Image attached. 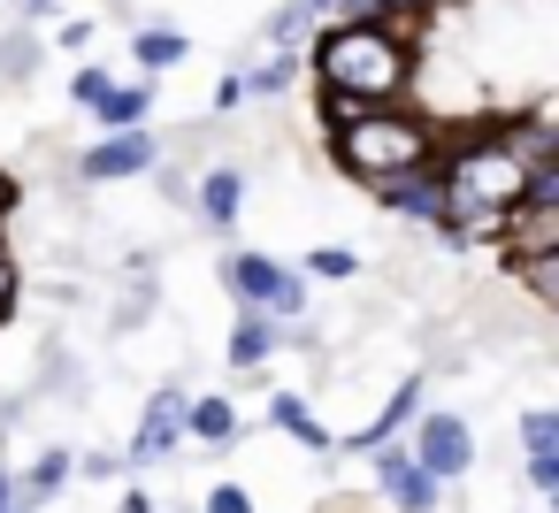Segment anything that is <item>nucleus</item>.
Returning <instances> with one entry per match:
<instances>
[{
    "mask_svg": "<svg viewBox=\"0 0 559 513\" xmlns=\"http://www.w3.org/2000/svg\"><path fill=\"white\" fill-rule=\"evenodd\" d=\"M437 192H444V238H460V230H498L513 207H521V192H528V154H521V131H467V139H452L437 162Z\"/></svg>",
    "mask_w": 559,
    "mask_h": 513,
    "instance_id": "nucleus-1",
    "label": "nucleus"
},
{
    "mask_svg": "<svg viewBox=\"0 0 559 513\" xmlns=\"http://www.w3.org/2000/svg\"><path fill=\"white\" fill-rule=\"evenodd\" d=\"M307 70H314L322 100L406 108V93H414V39L399 24H330L307 47Z\"/></svg>",
    "mask_w": 559,
    "mask_h": 513,
    "instance_id": "nucleus-2",
    "label": "nucleus"
},
{
    "mask_svg": "<svg viewBox=\"0 0 559 513\" xmlns=\"http://www.w3.org/2000/svg\"><path fill=\"white\" fill-rule=\"evenodd\" d=\"M330 154H337L345 177H360V184L376 192V184L414 177V169L437 162V123L414 116V108H360V116H345V123L330 131Z\"/></svg>",
    "mask_w": 559,
    "mask_h": 513,
    "instance_id": "nucleus-3",
    "label": "nucleus"
},
{
    "mask_svg": "<svg viewBox=\"0 0 559 513\" xmlns=\"http://www.w3.org/2000/svg\"><path fill=\"white\" fill-rule=\"evenodd\" d=\"M498 246H506L513 269L559 253V162H536V169H528V192H521V207L498 223Z\"/></svg>",
    "mask_w": 559,
    "mask_h": 513,
    "instance_id": "nucleus-4",
    "label": "nucleus"
},
{
    "mask_svg": "<svg viewBox=\"0 0 559 513\" xmlns=\"http://www.w3.org/2000/svg\"><path fill=\"white\" fill-rule=\"evenodd\" d=\"M223 284L246 299V314H269V322H292V314L307 307V276H292V269L269 261V253H230V261H223Z\"/></svg>",
    "mask_w": 559,
    "mask_h": 513,
    "instance_id": "nucleus-5",
    "label": "nucleus"
},
{
    "mask_svg": "<svg viewBox=\"0 0 559 513\" xmlns=\"http://www.w3.org/2000/svg\"><path fill=\"white\" fill-rule=\"evenodd\" d=\"M414 467L444 490V482H460L467 467H475V429L460 421V414H421V429H414Z\"/></svg>",
    "mask_w": 559,
    "mask_h": 513,
    "instance_id": "nucleus-6",
    "label": "nucleus"
},
{
    "mask_svg": "<svg viewBox=\"0 0 559 513\" xmlns=\"http://www.w3.org/2000/svg\"><path fill=\"white\" fill-rule=\"evenodd\" d=\"M154 162H162V139L154 131H108L100 146L78 154V177L85 184H123V177H146Z\"/></svg>",
    "mask_w": 559,
    "mask_h": 513,
    "instance_id": "nucleus-7",
    "label": "nucleus"
},
{
    "mask_svg": "<svg viewBox=\"0 0 559 513\" xmlns=\"http://www.w3.org/2000/svg\"><path fill=\"white\" fill-rule=\"evenodd\" d=\"M185 391L177 383H162L154 398H146V414H139V437H131V452H123V467H154V460H169L177 452V437H185Z\"/></svg>",
    "mask_w": 559,
    "mask_h": 513,
    "instance_id": "nucleus-8",
    "label": "nucleus"
},
{
    "mask_svg": "<svg viewBox=\"0 0 559 513\" xmlns=\"http://www.w3.org/2000/svg\"><path fill=\"white\" fill-rule=\"evenodd\" d=\"M368 460H376V482H383V498H391L399 513H429V505L444 498V490L414 467V452H406V444H383V452H368Z\"/></svg>",
    "mask_w": 559,
    "mask_h": 513,
    "instance_id": "nucleus-9",
    "label": "nucleus"
},
{
    "mask_svg": "<svg viewBox=\"0 0 559 513\" xmlns=\"http://www.w3.org/2000/svg\"><path fill=\"white\" fill-rule=\"evenodd\" d=\"M376 200H383L391 215H414V223H444V192H437V169L391 177V184H376Z\"/></svg>",
    "mask_w": 559,
    "mask_h": 513,
    "instance_id": "nucleus-10",
    "label": "nucleus"
},
{
    "mask_svg": "<svg viewBox=\"0 0 559 513\" xmlns=\"http://www.w3.org/2000/svg\"><path fill=\"white\" fill-rule=\"evenodd\" d=\"M246 215V169H207L200 177V223L207 230H230Z\"/></svg>",
    "mask_w": 559,
    "mask_h": 513,
    "instance_id": "nucleus-11",
    "label": "nucleus"
},
{
    "mask_svg": "<svg viewBox=\"0 0 559 513\" xmlns=\"http://www.w3.org/2000/svg\"><path fill=\"white\" fill-rule=\"evenodd\" d=\"M414 414H421V383H399V391L383 398V414H376V421L353 437V452H383V444H391V429H406Z\"/></svg>",
    "mask_w": 559,
    "mask_h": 513,
    "instance_id": "nucleus-12",
    "label": "nucleus"
},
{
    "mask_svg": "<svg viewBox=\"0 0 559 513\" xmlns=\"http://www.w3.org/2000/svg\"><path fill=\"white\" fill-rule=\"evenodd\" d=\"M276 345H284V330H276L269 314H238V322H230V368H261Z\"/></svg>",
    "mask_w": 559,
    "mask_h": 513,
    "instance_id": "nucleus-13",
    "label": "nucleus"
},
{
    "mask_svg": "<svg viewBox=\"0 0 559 513\" xmlns=\"http://www.w3.org/2000/svg\"><path fill=\"white\" fill-rule=\"evenodd\" d=\"M269 421H276V429H292L307 452H337V437L307 414V398H299V391H276V398H269Z\"/></svg>",
    "mask_w": 559,
    "mask_h": 513,
    "instance_id": "nucleus-14",
    "label": "nucleus"
},
{
    "mask_svg": "<svg viewBox=\"0 0 559 513\" xmlns=\"http://www.w3.org/2000/svg\"><path fill=\"white\" fill-rule=\"evenodd\" d=\"M62 482H70V452H39V460H32V475L16 482V513H32V505H47V498H55Z\"/></svg>",
    "mask_w": 559,
    "mask_h": 513,
    "instance_id": "nucleus-15",
    "label": "nucleus"
},
{
    "mask_svg": "<svg viewBox=\"0 0 559 513\" xmlns=\"http://www.w3.org/2000/svg\"><path fill=\"white\" fill-rule=\"evenodd\" d=\"M192 47H185V32H162V24H146V32H131V62L139 70H177Z\"/></svg>",
    "mask_w": 559,
    "mask_h": 513,
    "instance_id": "nucleus-16",
    "label": "nucleus"
},
{
    "mask_svg": "<svg viewBox=\"0 0 559 513\" xmlns=\"http://www.w3.org/2000/svg\"><path fill=\"white\" fill-rule=\"evenodd\" d=\"M146 108H154V85H116L93 116H100L108 131H146Z\"/></svg>",
    "mask_w": 559,
    "mask_h": 513,
    "instance_id": "nucleus-17",
    "label": "nucleus"
},
{
    "mask_svg": "<svg viewBox=\"0 0 559 513\" xmlns=\"http://www.w3.org/2000/svg\"><path fill=\"white\" fill-rule=\"evenodd\" d=\"M185 429H192V437H207V444H230V437H238V414H230V398H215V391H207V398H192V406H185Z\"/></svg>",
    "mask_w": 559,
    "mask_h": 513,
    "instance_id": "nucleus-18",
    "label": "nucleus"
},
{
    "mask_svg": "<svg viewBox=\"0 0 559 513\" xmlns=\"http://www.w3.org/2000/svg\"><path fill=\"white\" fill-rule=\"evenodd\" d=\"M32 70H39V32H32V24H16L9 39H0V85H24Z\"/></svg>",
    "mask_w": 559,
    "mask_h": 513,
    "instance_id": "nucleus-19",
    "label": "nucleus"
},
{
    "mask_svg": "<svg viewBox=\"0 0 559 513\" xmlns=\"http://www.w3.org/2000/svg\"><path fill=\"white\" fill-rule=\"evenodd\" d=\"M299 269H307V276H322V284H345V276H353V269H360V261H353V253H345V246H314V253H307V261H299Z\"/></svg>",
    "mask_w": 559,
    "mask_h": 513,
    "instance_id": "nucleus-20",
    "label": "nucleus"
},
{
    "mask_svg": "<svg viewBox=\"0 0 559 513\" xmlns=\"http://www.w3.org/2000/svg\"><path fill=\"white\" fill-rule=\"evenodd\" d=\"M521 444H528V452H559V406L521 414Z\"/></svg>",
    "mask_w": 559,
    "mask_h": 513,
    "instance_id": "nucleus-21",
    "label": "nucleus"
},
{
    "mask_svg": "<svg viewBox=\"0 0 559 513\" xmlns=\"http://www.w3.org/2000/svg\"><path fill=\"white\" fill-rule=\"evenodd\" d=\"M513 276H521V284H528V291L559 314V253H551V261H528V269H513Z\"/></svg>",
    "mask_w": 559,
    "mask_h": 513,
    "instance_id": "nucleus-22",
    "label": "nucleus"
},
{
    "mask_svg": "<svg viewBox=\"0 0 559 513\" xmlns=\"http://www.w3.org/2000/svg\"><path fill=\"white\" fill-rule=\"evenodd\" d=\"M292 85V55H269L261 70H246V93H284Z\"/></svg>",
    "mask_w": 559,
    "mask_h": 513,
    "instance_id": "nucleus-23",
    "label": "nucleus"
},
{
    "mask_svg": "<svg viewBox=\"0 0 559 513\" xmlns=\"http://www.w3.org/2000/svg\"><path fill=\"white\" fill-rule=\"evenodd\" d=\"M108 93H116V77H108V70H78V85H70V100H78V108H100Z\"/></svg>",
    "mask_w": 559,
    "mask_h": 513,
    "instance_id": "nucleus-24",
    "label": "nucleus"
},
{
    "mask_svg": "<svg viewBox=\"0 0 559 513\" xmlns=\"http://www.w3.org/2000/svg\"><path fill=\"white\" fill-rule=\"evenodd\" d=\"M207 513H253V490L246 482H215L207 490Z\"/></svg>",
    "mask_w": 559,
    "mask_h": 513,
    "instance_id": "nucleus-25",
    "label": "nucleus"
},
{
    "mask_svg": "<svg viewBox=\"0 0 559 513\" xmlns=\"http://www.w3.org/2000/svg\"><path fill=\"white\" fill-rule=\"evenodd\" d=\"M16 299H24V269H16V253H9V246H0V314H9Z\"/></svg>",
    "mask_w": 559,
    "mask_h": 513,
    "instance_id": "nucleus-26",
    "label": "nucleus"
},
{
    "mask_svg": "<svg viewBox=\"0 0 559 513\" xmlns=\"http://www.w3.org/2000/svg\"><path fill=\"white\" fill-rule=\"evenodd\" d=\"M528 482L559 498V452H528Z\"/></svg>",
    "mask_w": 559,
    "mask_h": 513,
    "instance_id": "nucleus-27",
    "label": "nucleus"
},
{
    "mask_svg": "<svg viewBox=\"0 0 559 513\" xmlns=\"http://www.w3.org/2000/svg\"><path fill=\"white\" fill-rule=\"evenodd\" d=\"M284 9H292L299 24H330V16H337V0H284Z\"/></svg>",
    "mask_w": 559,
    "mask_h": 513,
    "instance_id": "nucleus-28",
    "label": "nucleus"
},
{
    "mask_svg": "<svg viewBox=\"0 0 559 513\" xmlns=\"http://www.w3.org/2000/svg\"><path fill=\"white\" fill-rule=\"evenodd\" d=\"M55 39H62V47H70V55H78V47H93V24H85V16H70V24H62V32H55Z\"/></svg>",
    "mask_w": 559,
    "mask_h": 513,
    "instance_id": "nucleus-29",
    "label": "nucleus"
},
{
    "mask_svg": "<svg viewBox=\"0 0 559 513\" xmlns=\"http://www.w3.org/2000/svg\"><path fill=\"white\" fill-rule=\"evenodd\" d=\"M238 100H246V77H223V85H215V116H230Z\"/></svg>",
    "mask_w": 559,
    "mask_h": 513,
    "instance_id": "nucleus-30",
    "label": "nucleus"
},
{
    "mask_svg": "<svg viewBox=\"0 0 559 513\" xmlns=\"http://www.w3.org/2000/svg\"><path fill=\"white\" fill-rule=\"evenodd\" d=\"M85 475H100V482L123 475V452H85Z\"/></svg>",
    "mask_w": 559,
    "mask_h": 513,
    "instance_id": "nucleus-31",
    "label": "nucleus"
},
{
    "mask_svg": "<svg viewBox=\"0 0 559 513\" xmlns=\"http://www.w3.org/2000/svg\"><path fill=\"white\" fill-rule=\"evenodd\" d=\"M116 513H162V505H154L146 490H123V498H116Z\"/></svg>",
    "mask_w": 559,
    "mask_h": 513,
    "instance_id": "nucleus-32",
    "label": "nucleus"
},
{
    "mask_svg": "<svg viewBox=\"0 0 559 513\" xmlns=\"http://www.w3.org/2000/svg\"><path fill=\"white\" fill-rule=\"evenodd\" d=\"M437 0H383V16H429Z\"/></svg>",
    "mask_w": 559,
    "mask_h": 513,
    "instance_id": "nucleus-33",
    "label": "nucleus"
},
{
    "mask_svg": "<svg viewBox=\"0 0 559 513\" xmlns=\"http://www.w3.org/2000/svg\"><path fill=\"white\" fill-rule=\"evenodd\" d=\"M9 215H16V177L0 169V223H9Z\"/></svg>",
    "mask_w": 559,
    "mask_h": 513,
    "instance_id": "nucleus-34",
    "label": "nucleus"
},
{
    "mask_svg": "<svg viewBox=\"0 0 559 513\" xmlns=\"http://www.w3.org/2000/svg\"><path fill=\"white\" fill-rule=\"evenodd\" d=\"M55 9V0H16V16H47Z\"/></svg>",
    "mask_w": 559,
    "mask_h": 513,
    "instance_id": "nucleus-35",
    "label": "nucleus"
},
{
    "mask_svg": "<svg viewBox=\"0 0 559 513\" xmlns=\"http://www.w3.org/2000/svg\"><path fill=\"white\" fill-rule=\"evenodd\" d=\"M0 505H16V475L9 467H0Z\"/></svg>",
    "mask_w": 559,
    "mask_h": 513,
    "instance_id": "nucleus-36",
    "label": "nucleus"
},
{
    "mask_svg": "<svg viewBox=\"0 0 559 513\" xmlns=\"http://www.w3.org/2000/svg\"><path fill=\"white\" fill-rule=\"evenodd\" d=\"M0 513H16V505H0Z\"/></svg>",
    "mask_w": 559,
    "mask_h": 513,
    "instance_id": "nucleus-37",
    "label": "nucleus"
},
{
    "mask_svg": "<svg viewBox=\"0 0 559 513\" xmlns=\"http://www.w3.org/2000/svg\"><path fill=\"white\" fill-rule=\"evenodd\" d=\"M551 513H559V498H551Z\"/></svg>",
    "mask_w": 559,
    "mask_h": 513,
    "instance_id": "nucleus-38",
    "label": "nucleus"
}]
</instances>
